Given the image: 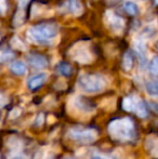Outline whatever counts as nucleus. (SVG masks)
<instances>
[{"label": "nucleus", "mask_w": 158, "mask_h": 159, "mask_svg": "<svg viewBox=\"0 0 158 159\" xmlns=\"http://www.w3.org/2000/svg\"><path fill=\"white\" fill-rule=\"evenodd\" d=\"M59 27L55 23L47 22L34 25L27 30L26 37L30 42L36 44H50L56 38Z\"/></svg>", "instance_id": "1"}, {"label": "nucleus", "mask_w": 158, "mask_h": 159, "mask_svg": "<svg viewBox=\"0 0 158 159\" xmlns=\"http://www.w3.org/2000/svg\"><path fill=\"white\" fill-rule=\"evenodd\" d=\"M108 132L113 139L120 142L131 141L135 136L134 124L130 118H120L113 120L108 126Z\"/></svg>", "instance_id": "2"}, {"label": "nucleus", "mask_w": 158, "mask_h": 159, "mask_svg": "<svg viewBox=\"0 0 158 159\" xmlns=\"http://www.w3.org/2000/svg\"><path fill=\"white\" fill-rule=\"evenodd\" d=\"M78 88L86 93H97L105 88V79L97 74H84L78 78Z\"/></svg>", "instance_id": "3"}, {"label": "nucleus", "mask_w": 158, "mask_h": 159, "mask_svg": "<svg viewBox=\"0 0 158 159\" xmlns=\"http://www.w3.org/2000/svg\"><path fill=\"white\" fill-rule=\"evenodd\" d=\"M70 55L73 60L80 64H88L93 61V53L90 44L86 41H79L72 47Z\"/></svg>", "instance_id": "4"}, {"label": "nucleus", "mask_w": 158, "mask_h": 159, "mask_svg": "<svg viewBox=\"0 0 158 159\" xmlns=\"http://www.w3.org/2000/svg\"><path fill=\"white\" fill-rule=\"evenodd\" d=\"M122 108L130 113H135L141 118H144L147 115V108H146L145 103L137 95L126 96L122 101Z\"/></svg>", "instance_id": "5"}, {"label": "nucleus", "mask_w": 158, "mask_h": 159, "mask_svg": "<svg viewBox=\"0 0 158 159\" xmlns=\"http://www.w3.org/2000/svg\"><path fill=\"white\" fill-rule=\"evenodd\" d=\"M72 140L79 143H92L97 140V132L93 129H86V128H73L68 133Z\"/></svg>", "instance_id": "6"}, {"label": "nucleus", "mask_w": 158, "mask_h": 159, "mask_svg": "<svg viewBox=\"0 0 158 159\" xmlns=\"http://www.w3.org/2000/svg\"><path fill=\"white\" fill-rule=\"evenodd\" d=\"M105 23L107 26L113 30L114 33L120 34L124 30V21L122 17L117 15L113 11H107L105 13Z\"/></svg>", "instance_id": "7"}, {"label": "nucleus", "mask_w": 158, "mask_h": 159, "mask_svg": "<svg viewBox=\"0 0 158 159\" xmlns=\"http://www.w3.org/2000/svg\"><path fill=\"white\" fill-rule=\"evenodd\" d=\"M28 64L34 69H43L48 66V60L41 54L38 53H32L27 57Z\"/></svg>", "instance_id": "8"}, {"label": "nucleus", "mask_w": 158, "mask_h": 159, "mask_svg": "<svg viewBox=\"0 0 158 159\" xmlns=\"http://www.w3.org/2000/svg\"><path fill=\"white\" fill-rule=\"evenodd\" d=\"M68 13L73 15H79L82 12V3L81 0H67L65 2V7Z\"/></svg>", "instance_id": "9"}, {"label": "nucleus", "mask_w": 158, "mask_h": 159, "mask_svg": "<svg viewBox=\"0 0 158 159\" xmlns=\"http://www.w3.org/2000/svg\"><path fill=\"white\" fill-rule=\"evenodd\" d=\"M46 79H47V75L44 73L37 74V75L33 76V77L28 80L27 86H28V88H29L30 90H36V89L40 88V87L44 84Z\"/></svg>", "instance_id": "10"}, {"label": "nucleus", "mask_w": 158, "mask_h": 159, "mask_svg": "<svg viewBox=\"0 0 158 159\" xmlns=\"http://www.w3.org/2000/svg\"><path fill=\"white\" fill-rule=\"evenodd\" d=\"M10 70L14 75L23 76L25 75L26 70H27V66H26V64L23 61H14L10 65Z\"/></svg>", "instance_id": "11"}, {"label": "nucleus", "mask_w": 158, "mask_h": 159, "mask_svg": "<svg viewBox=\"0 0 158 159\" xmlns=\"http://www.w3.org/2000/svg\"><path fill=\"white\" fill-rule=\"evenodd\" d=\"M75 106L82 111H91L93 109L92 105L89 101H87L86 98H84L82 96H77L75 100Z\"/></svg>", "instance_id": "12"}, {"label": "nucleus", "mask_w": 158, "mask_h": 159, "mask_svg": "<svg viewBox=\"0 0 158 159\" xmlns=\"http://www.w3.org/2000/svg\"><path fill=\"white\" fill-rule=\"evenodd\" d=\"M133 62H134V57L131 51H127L124 55V59H122V68L126 71H129L132 69L133 67Z\"/></svg>", "instance_id": "13"}, {"label": "nucleus", "mask_w": 158, "mask_h": 159, "mask_svg": "<svg viewBox=\"0 0 158 159\" xmlns=\"http://www.w3.org/2000/svg\"><path fill=\"white\" fill-rule=\"evenodd\" d=\"M56 70L60 75L65 76V77H68V76L72 75L73 73V67L70 66V64L66 63V62H61L56 65Z\"/></svg>", "instance_id": "14"}, {"label": "nucleus", "mask_w": 158, "mask_h": 159, "mask_svg": "<svg viewBox=\"0 0 158 159\" xmlns=\"http://www.w3.org/2000/svg\"><path fill=\"white\" fill-rule=\"evenodd\" d=\"M124 12L128 13V14L131 15V16H135V15H138L140 12L138 4L134 3L133 1H126L124 2Z\"/></svg>", "instance_id": "15"}, {"label": "nucleus", "mask_w": 158, "mask_h": 159, "mask_svg": "<svg viewBox=\"0 0 158 159\" xmlns=\"http://www.w3.org/2000/svg\"><path fill=\"white\" fill-rule=\"evenodd\" d=\"M146 92L152 96H158V80H151L145 84Z\"/></svg>", "instance_id": "16"}, {"label": "nucleus", "mask_w": 158, "mask_h": 159, "mask_svg": "<svg viewBox=\"0 0 158 159\" xmlns=\"http://www.w3.org/2000/svg\"><path fill=\"white\" fill-rule=\"evenodd\" d=\"M15 57L14 52L10 49H0V63H6L11 60H13Z\"/></svg>", "instance_id": "17"}, {"label": "nucleus", "mask_w": 158, "mask_h": 159, "mask_svg": "<svg viewBox=\"0 0 158 159\" xmlns=\"http://www.w3.org/2000/svg\"><path fill=\"white\" fill-rule=\"evenodd\" d=\"M10 44L13 49H16V50H21V51H25L26 50V44L20 39L17 36H14V37L11 39Z\"/></svg>", "instance_id": "18"}, {"label": "nucleus", "mask_w": 158, "mask_h": 159, "mask_svg": "<svg viewBox=\"0 0 158 159\" xmlns=\"http://www.w3.org/2000/svg\"><path fill=\"white\" fill-rule=\"evenodd\" d=\"M148 70L152 75L158 77V55L154 57L148 64Z\"/></svg>", "instance_id": "19"}, {"label": "nucleus", "mask_w": 158, "mask_h": 159, "mask_svg": "<svg viewBox=\"0 0 158 159\" xmlns=\"http://www.w3.org/2000/svg\"><path fill=\"white\" fill-rule=\"evenodd\" d=\"M157 30L155 27H153V26H147L146 28H144L143 32H142V36H144V37L146 38V39H150V38H153L155 35H156Z\"/></svg>", "instance_id": "20"}, {"label": "nucleus", "mask_w": 158, "mask_h": 159, "mask_svg": "<svg viewBox=\"0 0 158 159\" xmlns=\"http://www.w3.org/2000/svg\"><path fill=\"white\" fill-rule=\"evenodd\" d=\"M29 2L30 0H17V10L26 11V7Z\"/></svg>", "instance_id": "21"}, {"label": "nucleus", "mask_w": 158, "mask_h": 159, "mask_svg": "<svg viewBox=\"0 0 158 159\" xmlns=\"http://www.w3.org/2000/svg\"><path fill=\"white\" fill-rule=\"evenodd\" d=\"M8 10V0H0V15H4Z\"/></svg>", "instance_id": "22"}, {"label": "nucleus", "mask_w": 158, "mask_h": 159, "mask_svg": "<svg viewBox=\"0 0 158 159\" xmlns=\"http://www.w3.org/2000/svg\"><path fill=\"white\" fill-rule=\"evenodd\" d=\"M11 159H29L28 156L24 155L23 153H15L11 156Z\"/></svg>", "instance_id": "23"}, {"label": "nucleus", "mask_w": 158, "mask_h": 159, "mask_svg": "<svg viewBox=\"0 0 158 159\" xmlns=\"http://www.w3.org/2000/svg\"><path fill=\"white\" fill-rule=\"evenodd\" d=\"M7 103H8V100H7V98L3 94H1V93H0V108H1V107H3L4 105L7 104Z\"/></svg>", "instance_id": "24"}, {"label": "nucleus", "mask_w": 158, "mask_h": 159, "mask_svg": "<svg viewBox=\"0 0 158 159\" xmlns=\"http://www.w3.org/2000/svg\"><path fill=\"white\" fill-rule=\"evenodd\" d=\"M106 3L110 4V6H113V4H117L119 3L120 1H122V0H105Z\"/></svg>", "instance_id": "25"}, {"label": "nucleus", "mask_w": 158, "mask_h": 159, "mask_svg": "<svg viewBox=\"0 0 158 159\" xmlns=\"http://www.w3.org/2000/svg\"><path fill=\"white\" fill-rule=\"evenodd\" d=\"M90 159H108V158L105 157V156H102V155H94V156H92Z\"/></svg>", "instance_id": "26"}, {"label": "nucleus", "mask_w": 158, "mask_h": 159, "mask_svg": "<svg viewBox=\"0 0 158 159\" xmlns=\"http://www.w3.org/2000/svg\"><path fill=\"white\" fill-rule=\"evenodd\" d=\"M46 159H53V158H52V156H47Z\"/></svg>", "instance_id": "27"}, {"label": "nucleus", "mask_w": 158, "mask_h": 159, "mask_svg": "<svg viewBox=\"0 0 158 159\" xmlns=\"http://www.w3.org/2000/svg\"><path fill=\"white\" fill-rule=\"evenodd\" d=\"M155 3H156L157 6H158V0H155Z\"/></svg>", "instance_id": "28"}, {"label": "nucleus", "mask_w": 158, "mask_h": 159, "mask_svg": "<svg viewBox=\"0 0 158 159\" xmlns=\"http://www.w3.org/2000/svg\"><path fill=\"white\" fill-rule=\"evenodd\" d=\"M0 38H1V37H0Z\"/></svg>", "instance_id": "29"}]
</instances>
